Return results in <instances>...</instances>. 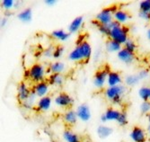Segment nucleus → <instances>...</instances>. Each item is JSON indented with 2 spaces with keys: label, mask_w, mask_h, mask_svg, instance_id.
I'll return each instance as SVG.
<instances>
[{
  "label": "nucleus",
  "mask_w": 150,
  "mask_h": 142,
  "mask_svg": "<svg viewBox=\"0 0 150 142\" xmlns=\"http://www.w3.org/2000/svg\"><path fill=\"white\" fill-rule=\"evenodd\" d=\"M138 94L142 101H150V87L143 86L139 87Z\"/></svg>",
  "instance_id": "nucleus-27"
},
{
  "label": "nucleus",
  "mask_w": 150,
  "mask_h": 142,
  "mask_svg": "<svg viewBox=\"0 0 150 142\" xmlns=\"http://www.w3.org/2000/svg\"><path fill=\"white\" fill-rule=\"evenodd\" d=\"M84 21H85V18L82 16H78L75 17L70 22L69 26H67V32H69L70 34L77 33L81 30V28L83 27Z\"/></svg>",
  "instance_id": "nucleus-16"
},
{
  "label": "nucleus",
  "mask_w": 150,
  "mask_h": 142,
  "mask_svg": "<svg viewBox=\"0 0 150 142\" xmlns=\"http://www.w3.org/2000/svg\"><path fill=\"white\" fill-rule=\"evenodd\" d=\"M139 110L142 114H149L150 113V101H142L139 105Z\"/></svg>",
  "instance_id": "nucleus-34"
},
{
  "label": "nucleus",
  "mask_w": 150,
  "mask_h": 142,
  "mask_svg": "<svg viewBox=\"0 0 150 142\" xmlns=\"http://www.w3.org/2000/svg\"><path fill=\"white\" fill-rule=\"evenodd\" d=\"M123 48L126 49L127 50L130 51V52H133L135 53L136 50H138V45L136 43V41L131 39V38H129V40L125 42V44L123 45Z\"/></svg>",
  "instance_id": "nucleus-30"
},
{
  "label": "nucleus",
  "mask_w": 150,
  "mask_h": 142,
  "mask_svg": "<svg viewBox=\"0 0 150 142\" xmlns=\"http://www.w3.org/2000/svg\"><path fill=\"white\" fill-rule=\"evenodd\" d=\"M31 93H32V90L30 89V87L29 84H27L25 81H21L18 86H17V100L23 104L25 103L27 100H28V98L30 97L31 95Z\"/></svg>",
  "instance_id": "nucleus-8"
},
{
  "label": "nucleus",
  "mask_w": 150,
  "mask_h": 142,
  "mask_svg": "<svg viewBox=\"0 0 150 142\" xmlns=\"http://www.w3.org/2000/svg\"><path fill=\"white\" fill-rule=\"evenodd\" d=\"M76 114L78 117V120L83 122H88L90 121L92 118V111L90 106L87 104H79L76 109Z\"/></svg>",
  "instance_id": "nucleus-9"
},
{
  "label": "nucleus",
  "mask_w": 150,
  "mask_h": 142,
  "mask_svg": "<svg viewBox=\"0 0 150 142\" xmlns=\"http://www.w3.org/2000/svg\"><path fill=\"white\" fill-rule=\"evenodd\" d=\"M137 74H138V76H139V79H140L141 81L146 80V79H148L149 77H150L149 71L146 70V69H142V70H140L139 72L137 73Z\"/></svg>",
  "instance_id": "nucleus-36"
},
{
  "label": "nucleus",
  "mask_w": 150,
  "mask_h": 142,
  "mask_svg": "<svg viewBox=\"0 0 150 142\" xmlns=\"http://www.w3.org/2000/svg\"><path fill=\"white\" fill-rule=\"evenodd\" d=\"M16 17L23 23H30L33 21V9L30 7H25L22 9L20 12H18Z\"/></svg>",
  "instance_id": "nucleus-17"
},
{
  "label": "nucleus",
  "mask_w": 150,
  "mask_h": 142,
  "mask_svg": "<svg viewBox=\"0 0 150 142\" xmlns=\"http://www.w3.org/2000/svg\"><path fill=\"white\" fill-rule=\"evenodd\" d=\"M66 68H67V66L65 62L57 60V61L51 62L49 65L48 72L50 74H63L66 71Z\"/></svg>",
  "instance_id": "nucleus-19"
},
{
  "label": "nucleus",
  "mask_w": 150,
  "mask_h": 142,
  "mask_svg": "<svg viewBox=\"0 0 150 142\" xmlns=\"http://www.w3.org/2000/svg\"><path fill=\"white\" fill-rule=\"evenodd\" d=\"M116 9L113 7H104L95 16L97 25H108L113 22V13Z\"/></svg>",
  "instance_id": "nucleus-5"
},
{
  "label": "nucleus",
  "mask_w": 150,
  "mask_h": 142,
  "mask_svg": "<svg viewBox=\"0 0 150 142\" xmlns=\"http://www.w3.org/2000/svg\"><path fill=\"white\" fill-rule=\"evenodd\" d=\"M64 53H65V48L61 45L57 46L53 50V59L59 60V59H61L63 57Z\"/></svg>",
  "instance_id": "nucleus-31"
},
{
  "label": "nucleus",
  "mask_w": 150,
  "mask_h": 142,
  "mask_svg": "<svg viewBox=\"0 0 150 142\" xmlns=\"http://www.w3.org/2000/svg\"><path fill=\"white\" fill-rule=\"evenodd\" d=\"M28 70H29V75H30L29 79L32 82L37 84L40 82L45 81L48 70L46 69L43 64L39 63V62L34 63L28 68Z\"/></svg>",
  "instance_id": "nucleus-4"
},
{
  "label": "nucleus",
  "mask_w": 150,
  "mask_h": 142,
  "mask_svg": "<svg viewBox=\"0 0 150 142\" xmlns=\"http://www.w3.org/2000/svg\"><path fill=\"white\" fill-rule=\"evenodd\" d=\"M37 98H38V97L36 96V94L32 91L31 95H30V97L28 98V100H27L25 103L23 104V107L26 108V109H28V110L33 109V106L36 105V103H37V101H38V100H37Z\"/></svg>",
  "instance_id": "nucleus-28"
},
{
  "label": "nucleus",
  "mask_w": 150,
  "mask_h": 142,
  "mask_svg": "<svg viewBox=\"0 0 150 142\" xmlns=\"http://www.w3.org/2000/svg\"><path fill=\"white\" fill-rule=\"evenodd\" d=\"M139 17L146 22H150V13H146V12H142V11H139Z\"/></svg>",
  "instance_id": "nucleus-37"
},
{
  "label": "nucleus",
  "mask_w": 150,
  "mask_h": 142,
  "mask_svg": "<svg viewBox=\"0 0 150 142\" xmlns=\"http://www.w3.org/2000/svg\"><path fill=\"white\" fill-rule=\"evenodd\" d=\"M1 7L5 10V11H11L13 8H16V1L15 0H1Z\"/></svg>",
  "instance_id": "nucleus-29"
},
{
  "label": "nucleus",
  "mask_w": 150,
  "mask_h": 142,
  "mask_svg": "<svg viewBox=\"0 0 150 142\" xmlns=\"http://www.w3.org/2000/svg\"><path fill=\"white\" fill-rule=\"evenodd\" d=\"M70 36H71V34L69 32L65 31L63 29H57V30H54L50 33V37L53 40L61 41V42L69 40Z\"/></svg>",
  "instance_id": "nucleus-20"
},
{
  "label": "nucleus",
  "mask_w": 150,
  "mask_h": 142,
  "mask_svg": "<svg viewBox=\"0 0 150 142\" xmlns=\"http://www.w3.org/2000/svg\"><path fill=\"white\" fill-rule=\"evenodd\" d=\"M62 138L64 142H81V138L79 135L69 129H66L63 131Z\"/></svg>",
  "instance_id": "nucleus-23"
},
{
  "label": "nucleus",
  "mask_w": 150,
  "mask_h": 142,
  "mask_svg": "<svg viewBox=\"0 0 150 142\" xmlns=\"http://www.w3.org/2000/svg\"><path fill=\"white\" fill-rule=\"evenodd\" d=\"M139 11L150 13V0H142L139 3Z\"/></svg>",
  "instance_id": "nucleus-33"
},
{
  "label": "nucleus",
  "mask_w": 150,
  "mask_h": 142,
  "mask_svg": "<svg viewBox=\"0 0 150 142\" xmlns=\"http://www.w3.org/2000/svg\"><path fill=\"white\" fill-rule=\"evenodd\" d=\"M147 120H148V122H149V125H150V113L147 115Z\"/></svg>",
  "instance_id": "nucleus-45"
},
{
  "label": "nucleus",
  "mask_w": 150,
  "mask_h": 142,
  "mask_svg": "<svg viewBox=\"0 0 150 142\" xmlns=\"http://www.w3.org/2000/svg\"><path fill=\"white\" fill-rule=\"evenodd\" d=\"M117 59L119 60V61H120L121 63H123L125 65H131L136 60V56H135V53L130 52L127 50L126 49L122 48L117 53Z\"/></svg>",
  "instance_id": "nucleus-12"
},
{
  "label": "nucleus",
  "mask_w": 150,
  "mask_h": 142,
  "mask_svg": "<svg viewBox=\"0 0 150 142\" xmlns=\"http://www.w3.org/2000/svg\"><path fill=\"white\" fill-rule=\"evenodd\" d=\"M49 83L53 87H62L65 83V77L62 74H50L49 77Z\"/></svg>",
  "instance_id": "nucleus-24"
},
{
  "label": "nucleus",
  "mask_w": 150,
  "mask_h": 142,
  "mask_svg": "<svg viewBox=\"0 0 150 142\" xmlns=\"http://www.w3.org/2000/svg\"><path fill=\"white\" fill-rule=\"evenodd\" d=\"M54 142H59V141H54Z\"/></svg>",
  "instance_id": "nucleus-46"
},
{
  "label": "nucleus",
  "mask_w": 150,
  "mask_h": 142,
  "mask_svg": "<svg viewBox=\"0 0 150 142\" xmlns=\"http://www.w3.org/2000/svg\"><path fill=\"white\" fill-rule=\"evenodd\" d=\"M127 93V87L125 84H120L117 87H107L104 89L103 94L104 97L109 102L113 104H120L122 103V99L125 94Z\"/></svg>",
  "instance_id": "nucleus-2"
},
{
  "label": "nucleus",
  "mask_w": 150,
  "mask_h": 142,
  "mask_svg": "<svg viewBox=\"0 0 150 142\" xmlns=\"http://www.w3.org/2000/svg\"><path fill=\"white\" fill-rule=\"evenodd\" d=\"M113 133V129L110 126H107L104 124H101L97 127L96 129V134L101 139L108 138L110 136H112Z\"/></svg>",
  "instance_id": "nucleus-21"
},
{
  "label": "nucleus",
  "mask_w": 150,
  "mask_h": 142,
  "mask_svg": "<svg viewBox=\"0 0 150 142\" xmlns=\"http://www.w3.org/2000/svg\"><path fill=\"white\" fill-rule=\"evenodd\" d=\"M100 120H101V121H102L103 123H105V122H107V121H107V119H106V117H105V115H104V113H103V114H102V115H101Z\"/></svg>",
  "instance_id": "nucleus-42"
},
{
  "label": "nucleus",
  "mask_w": 150,
  "mask_h": 142,
  "mask_svg": "<svg viewBox=\"0 0 150 142\" xmlns=\"http://www.w3.org/2000/svg\"><path fill=\"white\" fill-rule=\"evenodd\" d=\"M23 77H24V78H25V79H29V77H30V75H29V70H28V69H26V70L24 71V73H23Z\"/></svg>",
  "instance_id": "nucleus-41"
},
{
  "label": "nucleus",
  "mask_w": 150,
  "mask_h": 142,
  "mask_svg": "<svg viewBox=\"0 0 150 142\" xmlns=\"http://www.w3.org/2000/svg\"><path fill=\"white\" fill-rule=\"evenodd\" d=\"M147 134H148V136L150 138V125L148 126V129H147Z\"/></svg>",
  "instance_id": "nucleus-44"
},
{
  "label": "nucleus",
  "mask_w": 150,
  "mask_h": 142,
  "mask_svg": "<svg viewBox=\"0 0 150 142\" xmlns=\"http://www.w3.org/2000/svg\"><path fill=\"white\" fill-rule=\"evenodd\" d=\"M63 121L67 125H69V126L76 125L77 121H79L76 110H73V109L67 110L63 114Z\"/></svg>",
  "instance_id": "nucleus-18"
},
{
  "label": "nucleus",
  "mask_w": 150,
  "mask_h": 142,
  "mask_svg": "<svg viewBox=\"0 0 150 142\" xmlns=\"http://www.w3.org/2000/svg\"><path fill=\"white\" fill-rule=\"evenodd\" d=\"M129 138L132 142H146L147 138V134L141 127L135 126L129 132Z\"/></svg>",
  "instance_id": "nucleus-10"
},
{
  "label": "nucleus",
  "mask_w": 150,
  "mask_h": 142,
  "mask_svg": "<svg viewBox=\"0 0 150 142\" xmlns=\"http://www.w3.org/2000/svg\"><path fill=\"white\" fill-rule=\"evenodd\" d=\"M104 48L108 53H116L117 54L122 48H123V46L112 39H108L105 41Z\"/></svg>",
  "instance_id": "nucleus-22"
},
{
  "label": "nucleus",
  "mask_w": 150,
  "mask_h": 142,
  "mask_svg": "<svg viewBox=\"0 0 150 142\" xmlns=\"http://www.w3.org/2000/svg\"><path fill=\"white\" fill-rule=\"evenodd\" d=\"M7 23H8V19L6 17H3L1 19V21H0V26H1V28H5L6 26Z\"/></svg>",
  "instance_id": "nucleus-40"
},
{
  "label": "nucleus",
  "mask_w": 150,
  "mask_h": 142,
  "mask_svg": "<svg viewBox=\"0 0 150 142\" xmlns=\"http://www.w3.org/2000/svg\"><path fill=\"white\" fill-rule=\"evenodd\" d=\"M50 83L45 81L40 82L37 84H34V86L32 89V91L36 94L38 98H42L44 96H47L50 93Z\"/></svg>",
  "instance_id": "nucleus-11"
},
{
  "label": "nucleus",
  "mask_w": 150,
  "mask_h": 142,
  "mask_svg": "<svg viewBox=\"0 0 150 142\" xmlns=\"http://www.w3.org/2000/svg\"><path fill=\"white\" fill-rule=\"evenodd\" d=\"M58 3L57 0H44L43 4L48 6V7H52V6H55L56 4Z\"/></svg>",
  "instance_id": "nucleus-39"
},
{
  "label": "nucleus",
  "mask_w": 150,
  "mask_h": 142,
  "mask_svg": "<svg viewBox=\"0 0 150 142\" xmlns=\"http://www.w3.org/2000/svg\"><path fill=\"white\" fill-rule=\"evenodd\" d=\"M130 20V15L129 12L123 9H117L113 13V21L118 23L120 25L126 24Z\"/></svg>",
  "instance_id": "nucleus-15"
},
{
  "label": "nucleus",
  "mask_w": 150,
  "mask_h": 142,
  "mask_svg": "<svg viewBox=\"0 0 150 142\" xmlns=\"http://www.w3.org/2000/svg\"><path fill=\"white\" fill-rule=\"evenodd\" d=\"M128 122H129V120H128L127 112L126 111H120V114L117 120V123L121 127H124L128 124Z\"/></svg>",
  "instance_id": "nucleus-32"
},
{
  "label": "nucleus",
  "mask_w": 150,
  "mask_h": 142,
  "mask_svg": "<svg viewBox=\"0 0 150 142\" xmlns=\"http://www.w3.org/2000/svg\"><path fill=\"white\" fill-rule=\"evenodd\" d=\"M53 50H54L53 47H49L43 51L42 54L46 59H50V58H53Z\"/></svg>",
  "instance_id": "nucleus-38"
},
{
  "label": "nucleus",
  "mask_w": 150,
  "mask_h": 142,
  "mask_svg": "<svg viewBox=\"0 0 150 142\" xmlns=\"http://www.w3.org/2000/svg\"><path fill=\"white\" fill-rule=\"evenodd\" d=\"M122 82H123V77H122L120 73L114 70L109 71L107 77V87H117L120 84H122Z\"/></svg>",
  "instance_id": "nucleus-13"
},
{
  "label": "nucleus",
  "mask_w": 150,
  "mask_h": 142,
  "mask_svg": "<svg viewBox=\"0 0 150 142\" xmlns=\"http://www.w3.org/2000/svg\"><path fill=\"white\" fill-rule=\"evenodd\" d=\"M54 104L60 108H69L75 104L74 98L67 93L61 92L54 97Z\"/></svg>",
  "instance_id": "nucleus-7"
},
{
  "label": "nucleus",
  "mask_w": 150,
  "mask_h": 142,
  "mask_svg": "<svg viewBox=\"0 0 150 142\" xmlns=\"http://www.w3.org/2000/svg\"><path fill=\"white\" fill-rule=\"evenodd\" d=\"M120 114V111L112 107L107 108V110L104 111V115L108 121H117Z\"/></svg>",
  "instance_id": "nucleus-26"
},
{
  "label": "nucleus",
  "mask_w": 150,
  "mask_h": 142,
  "mask_svg": "<svg viewBox=\"0 0 150 142\" xmlns=\"http://www.w3.org/2000/svg\"><path fill=\"white\" fill-rule=\"evenodd\" d=\"M109 26L111 28L109 39H112L123 46L125 42L129 40V29L123 25L119 24L115 21L111 23Z\"/></svg>",
  "instance_id": "nucleus-3"
},
{
  "label": "nucleus",
  "mask_w": 150,
  "mask_h": 142,
  "mask_svg": "<svg viewBox=\"0 0 150 142\" xmlns=\"http://www.w3.org/2000/svg\"><path fill=\"white\" fill-rule=\"evenodd\" d=\"M141 82L138 74H129L124 77V84L128 87H134Z\"/></svg>",
  "instance_id": "nucleus-25"
},
{
  "label": "nucleus",
  "mask_w": 150,
  "mask_h": 142,
  "mask_svg": "<svg viewBox=\"0 0 150 142\" xmlns=\"http://www.w3.org/2000/svg\"><path fill=\"white\" fill-rule=\"evenodd\" d=\"M52 106V98L49 95L39 98L36 103V110L40 112H45L50 110Z\"/></svg>",
  "instance_id": "nucleus-14"
},
{
  "label": "nucleus",
  "mask_w": 150,
  "mask_h": 142,
  "mask_svg": "<svg viewBox=\"0 0 150 142\" xmlns=\"http://www.w3.org/2000/svg\"><path fill=\"white\" fill-rule=\"evenodd\" d=\"M109 71L110 70L99 69L94 73L93 77V84L96 89L102 90L105 87V86H107V77Z\"/></svg>",
  "instance_id": "nucleus-6"
},
{
  "label": "nucleus",
  "mask_w": 150,
  "mask_h": 142,
  "mask_svg": "<svg viewBox=\"0 0 150 142\" xmlns=\"http://www.w3.org/2000/svg\"><path fill=\"white\" fill-rule=\"evenodd\" d=\"M98 32L103 34V36L109 37L110 36V33H111V28L108 25H98Z\"/></svg>",
  "instance_id": "nucleus-35"
},
{
  "label": "nucleus",
  "mask_w": 150,
  "mask_h": 142,
  "mask_svg": "<svg viewBox=\"0 0 150 142\" xmlns=\"http://www.w3.org/2000/svg\"><path fill=\"white\" fill-rule=\"evenodd\" d=\"M93 55V49L87 40L78 42L76 46L72 49L69 54L67 59L72 62H86L90 60Z\"/></svg>",
  "instance_id": "nucleus-1"
},
{
  "label": "nucleus",
  "mask_w": 150,
  "mask_h": 142,
  "mask_svg": "<svg viewBox=\"0 0 150 142\" xmlns=\"http://www.w3.org/2000/svg\"><path fill=\"white\" fill-rule=\"evenodd\" d=\"M146 36L148 40H150V27L148 28V29L146 30Z\"/></svg>",
  "instance_id": "nucleus-43"
}]
</instances>
